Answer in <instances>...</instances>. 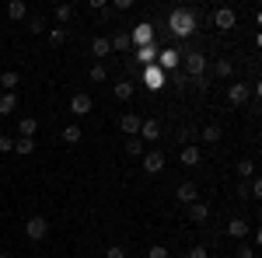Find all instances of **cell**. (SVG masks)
I'll list each match as a JSON object with an SVG mask.
<instances>
[{
	"mask_svg": "<svg viewBox=\"0 0 262 258\" xmlns=\"http://www.w3.org/2000/svg\"><path fill=\"white\" fill-rule=\"evenodd\" d=\"M168 28H171L179 39H189V35L196 32V14L185 11V7H175V11L168 14Z\"/></svg>",
	"mask_w": 262,
	"mask_h": 258,
	"instance_id": "6da1fadb",
	"label": "cell"
},
{
	"mask_svg": "<svg viewBox=\"0 0 262 258\" xmlns=\"http://www.w3.org/2000/svg\"><path fill=\"white\" fill-rule=\"evenodd\" d=\"M129 42L140 49V45H154V25L150 21H140L133 32H129Z\"/></svg>",
	"mask_w": 262,
	"mask_h": 258,
	"instance_id": "7a4b0ae2",
	"label": "cell"
},
{
	"mask_svg": "<svg viewBox=\"0 0 262 258\" xmlns=\"http://www.w3.org/2000/svg\"><path fill=\"white\" fill-rule=\"evenodd\" d=\"M91 108H95V98L91 95H84V91H77L74 98H70V112L81 119V115H91Z\"/></svg>",
	"mask_w": 262,
	"mask_h": 258,
	"instance_id": "3957f363",
	"label": "cell"
},
{
	"mask_svg": "<svg viewBox=\"0 0 262 258\" xmlns=\"http://www.w3.org/2000/svg\"><path fill=\"white\" fill-rule=\"evenodd\" d=\"M25 234L32 241H42L46 234H49V223H46V217H32L28 223H25Z\"/></svg>",
	"mask_w": 262,
	"mask_h": 258,
	"instance_id": "277c9868",
	"label": "cell"
},
{
	"mask_svg": "<svg viewBox=\"0 0 262 258\" xmlns=\"http://www.w3.org/2000/svg\"><path fill=\"white\" fill-rule=\"evenodd\" d=\"M179 63H182L179 49H161V53H158V70H164V74H168V70H175Z\"/></svg>",
	"mask_w": 262,
	"mask_h": 258,
	"instance_id": "5b68a950",
	"label": "cell"
},
{
	"mask_svg": "<svg viewBox=\"0 0 262 258\" xmlns=\"http://www.w3.org/2000/svg\"><path fill=\"white\" fill-rule=\"evenodd\" d=\"M143 84H147L150 91H161L164 87V70H158V63H154V66H143Z\"/></svg>",
	"mask_w": 262,
	"mask_h": 258,
	"instance_id": "8992f818",
	"label": "cell"
},
{
	"mask_svg": "<svg viewBox=\"0 0 262 258\" xmlns=\"http://www.w3.org/2000/svg\"><path fill=\"white\" fill-rule=\"evenodd\" d=\"M143 171H150V175H161V171H164V154H158V150L143 154Z\"/></svg>",
	"mask_w": 262,
	"mask_h": 258,
	"instance_id": "52a82bcc",
	"label": "cell"
},
{
	"mask_svg": "<svg viewBox=\"0 0 262 258\" xmlns=\"http://www.w3.org/2000/svg\"><path fill=\"white\" fill-rule=\"evenodd\" d=\"M234 21H238V14H234L231 7H221V11L213 14V25H217L221 32H227V28H234Z\"/></svg>",
	"mask_w": 262,
	"mask_h": 258,
	"instance_id": "ba28073f",
	"label": "cell"
},
{
	"mask_svg": "<svg viewBox=\"0 0 262 258\" xmlns=\"http://www.w3.org/2000/svg\"><path fill=\"white\" fill-rule=\"evenodd\" d=\"M185 70H189L192 77H200L203 70H206V56H203V53H189V56H185Z\"/></svg>",
	"mask_w": 262,
	"mask_h": 258,
	"instance_id": "9c48e42d",
	"label": "cell"
},
{
	"mask_svg": "<svg viewBox=\"0 0 262 258\" xmlns=\"http://www.w3.org/2000/svg\"><path fill=\"white\" fill-rule=\"evenodd\" d=\"M248 95H252L248 84H231V87H227V101H231V105H245Z\"/></svg>",
	"mask_w": 262,
	"mask_h": 258,
	"instance_id": "30bf717a",
	"label": "cell"
},
{
	"mask_svg": "<svg viewBox=\"0 0 262 258\" xmlns=\"http://www.w3.org/2000/svg\"><path fill=\"white\" fill-rule=\"evenodd\" d=\"M140 115H133V112H126V115H122L119 119V126H122V133H126V136H137V133H140Z\"/></svg>",
	"mask_w": 262,
	"mask_h": 258,
	"instance_id": "8fae6325",
	"label": "cell"
},
{
	"mask_svg": "<svg viewBox=\"0 0 262 258\" xmlns=\"http://www.w3.org/2000/svg\"><path fill=\"white\" fill-rule=\"evenodd\" d=\"M175 196H179V202H182V206H189V202H196V196H200V189H196L192 181H182Z\"/></svg>",
	"mask_w": 262,
	"mask_h": 258,
	"instance_id": "7c38bea8",
	"label": "cell"
},
{
	"mask_svg": "<svg viewBox=\"0 0 262 258\" xmlns=\"http://www.w3.org/2000/svg\"><path fill=\"white\" fill-rule=\"evenodd\" d=\"M137 136H140V139H158V136H161V126H158V119H143Z\"/></svg>",
	"mask_w": 262,
	"mask_h": 258,
	"instance_id": "4fadbf2b",
	"label": "cell"
},
{
	"mask_svg": "<svg viewBox=\"0 0 262 258\" xmlns=\"http://www.w3.org/2000/svg\"><path fill=\"white\" fill-rule=\"evenodd\" d=\"M206 217H210V206L206 202H189V220L192 223H203Z\"/></svg>",
	"mask_w": 262,
	"mask_h": 258,
	"instance_id": "5bb4252c",
	"label": "cell"
},
{
	"mask_svg": "<svg viewBox=\"0 0 262 258\" xmlns=\"http://www.w3.org/2000/svg\"><path fill=\"white\" fill-rule=\"evenodd\" d=\"M35 129H39V122L32 119V115L18 119V133H21V139H32V136H35Z\"/></svg>",
	"mask_w": 262,
	"mask_h": 258,
	"instance_id": "9a60e30c",
	"label": "cell"
},
{
	"mask_svg": "<svg viewBox=\"0 0 262 258\" xmlns=\"http://www.w3.org/2000/svg\"><path fill=\"white\" fill-rule=\"evenodd\" d=\"M21 80H18V74L14 70H4L0 74V87H4V95H14V87H18Z\"/></svg>",
	"mask_w": 262,
	"mask_h": 258,
	"instance_id": "2e32d148",
	"label": "cell"
},
{
	"mask_svg": "<svg viewBox=\"0 0 262 258\" xmlns=\"http://www.w3.org/2000/svg\"><path fill=\"white\" fill-rule=\"evenodd\" d=\"M179 160L185 164V168H192V164H200V147H182V154H179Z\"/></svg>",
	"mask_w": 262,
	"mask_h": 258,
	"instance_id": "e0dca14e",
	"label": "cell"
},
{
	"mask_svg": "<svg viewBox=\"0 0 262 258\" xmlns=\"http://www.w3.org/2000/svg\"><path fill=\"white\" fill-rule=\"evenodd\" d=\"M7 18H11V21L28 18V7H25V0H11V4H7Z\"/></svg>",
	"mask_w": 262,
	"mask_h": 258,
	"instance_id": "ac0fdd59",
	"label": "cell"
},
{
	"mask_svg": "<svg viewBox=\"0 0 262 258\" xmlns=\"http://www.w3.org/2000/svg\"><path fill=\"white\" fill-rule=\"evenodd\" d=\"M137 60H140L143 66H154V63H158V49H154V45H140V49H137Z\"/></svg>",
	"mask_w": 262,
	"mask_h": 258,
	"instance_id": "d6986e66",
	"label": "cell"
},
{
	"mask_svg": "<svg viewBox=\"0 0 262 258\" xmlns=\"http://www.w3.org/2000/svg\"><path fill=\"white\" fill-rule=\"evenodd\" d=\"M108 45H112V49H116V53H126V49H129V45H133V42H129V32H116V35H112V39H108Z\"/></svg>",
	"mask_w": 262,
	"mask_h": 258,
	"instance_id": "ffe728a7",
	"label": "cell"
},
{
	"mask_svg": "<svg viewBox=\"0 0 262 258\" xmlns=\"http://www.w3.org/2000/svg\"><path fill=\"white\" fill-rule=\"evenodd\" d=\"M231 74H234V66H231V60H217V63H213V77L227 80Z\"/></svg>",
	"mask_w": 262,
	"mask_h": 258,
	"instance_id": "44dd1931",
	"label": "cell"
},
{
	"mask_svg": "<svg viewBox=\"0 0 262 258\" xmlns=\"http://www.w3.org/2000/svg\"><path fill=\"white\" fill-rule=\"evenodd\" d=\"M18 108V95H0V115H11Z\"/></svg>",
	"mask_w": 262,
	"mask_h": 258,
	"instance_id": "7402d4cb",
	"label": "cell"
},
{
	"mask_svg": "<svg viewBox=\"0 0 262 258\" xmlns=\"http://www.w3.org/2000/svg\"><path fill=\"white\" fill-rule=\"evenodd\" d=\"M227 234H231V238H245V234H248V223H245L242 217L231 220V223H227Z\"/></svg>",
	"mask_w": 262,
	"mask_h": 258,
	"instance_id": "603a6c76",
	"label": "cell"
},
{
	"mask_svg": "<svg viewBox=\"0 0 262 258\" xmlns=\"http://www.w3.org/2000/svg\"><path fill=\"white\" fill-rule=\"evenodd\" d=\"M112 95H116L119 101H129V98H133V84H129V80H122V84L112 87Z\"/></svg>",
	"mask_w": 262,
	"mask_h": 258,
	"instance_id": "cb8c5ba5",
	"label": "cell"
},
{
	"mask_svg": "<svg viewBox=\"0 0 262 258\" xmlns=\"http://www.w3.org/2000/svg\"><path fill=\"white\" fill-rule=\"evenodd\" d=\"M126 154H129V157H143V139L140 136H129V139H126Z\"/></svg>",
	"mask_w": 262,
	"mask_h": 258,
	"instance_id": "d4e9b609",
	"label": "cell"
},
{
	"mask_svg": "<svg viewBox=\"0 0 262 258\" xmlns=\"http://www.w3.org/2000/svg\"><path fill=\"white\" fill-rule=\"evenodd\" d=\"M200 139L203 143H217V139H221V126H206V129H200Z\"/></svg>",
	"mask_w": 262,
	"mask_h": 258,
	"instance_id": "484cf974",
	"label": "cell"
},
{
	"mask_svg": "<svg viewBox=\"0 0 262 258\" xmlns=\"http://www.w3.org/2000/svg\"><path fill=\"white\" fill-rule=\"evenodd\" d=\"M91 53H95V56H108V53H112V45H108V39H101V35H98V39L91 42Z\"/></svg>",
	"mask_w": 262,
	"mask_h": 258,
	"instance_id": "4316f807",
	"label": "cell"
},
{
	"mask_svg": "<svg viewBox=\"0 0 262 258\" xmlns=\"http://www.w3.org/2000/svg\"><path fill=\"white\" fill-rule=\"evenodd\" d=\"M28 32H32V35H42V32H46V18H42V14H32V18H28Z\"/></svg>",
	"mask_w": 262,
	"mask_h": 258,
	"instance_id": "83f0119b",
	"label": "cell"
},
{
	"mask_svg": "<svg viewBox=\"0 0 262 258\" xmlns=\"http://www.w3.org/2000/svg\"><path fill=\"white\" fill-rule=\"evenodd\" d=\"M14 150H18V157H28L35 150V139H14Z\"/></svg>",
	"mask_w": 262,
	"mask_h": 258,
	"instance_id": "f1b7e54d",
	"label": "cell"
},
{
	"mask_svg": "<svg viewBox=\"0 0 262 258\" xmlns=\"http://www.w3.org/2000/svg\"><path fill=\"white\" fill-rule=\"evenodd\" d=\"M238 178H255V160H238Z\"/></svg>",
	"mask_w": 262,
	"mask_h": 258,
	"instance_id": "f546056e",
	"label": "cell"
},
{
	"mask_svg": "<svg viewBox=\"0 0 262 258\" xmlns=\"http://www.w3.org/2000/svg\"><path fill=\"white\" fill-rule=\"evenodd\" d=\"M179 136H182V147H189L192 139L200 136V129H196V126H182V133H179Z\"/></svg>",
	"mask_w": 262,
	"mask_h": 258,
	"instance_id": "4dcf8cb0",
	"label": "cell"
},
{
	"mask_svg": "<svg viewBox=\"0 0 262 258\" xmlns=\"http://www.w3.org/2000/svg\"><path fill=\"white\" fill-rule=\"evenodd\" d=\"M81 126H67V129H63V139H67V143H81Z\"/></svg>",
	"mask_w": 262,
	"mask_h": 258,
	"instance_id": "1f68e13d",
	"label": "cell"
},
{
	"mask_svg": "<svg viewBox=\"0 0 262 258\" xmlns=\"http://www.w3.org/2000/svg\"><path fill=\"white\" fill-rule=\"evenodd\" d=\"M74 18V4H60L56 7V21H70Z\"/></svg>",
	"mask_w": 262,
	"mask_h": 258,
	"instance_id": "d6a6232c",
	"label": "cell"
},
{
	"mask_svg": "<svg viewBox=\"0 0 262 258\" xmlns=\"http://www.w3.org/2000/svg\"><path fill=\"white\" fill-rule=\"evenodd\" d=\"M63 42H67V32L63 28H53L49 32V45H63Z\"/></svg>",
	"mask_w": 262,
	"mask_h": 258,
	"instance_id": "836d02e7",
	"label": "cell"
},
{
	"mask_svg": "<svg viewBox=\"0 0 262 258\" xmlns=\"http://www.w3.org/2000/svg\"><path fill=\"white\" fill-rule=\"evenodd\" d=\"M105 77H108V70H105V66H91V80H95V84H105Z\"/></svg>",
	"mask_w": 262,
	"mask_h": 258,
	"instance_id": "e575fe53",
	"label": "cell"
},
{
	"mask_svg": "<svg viewBox=\"0 0 262 258\" xmlns=\"http://www.w3.org/2000/svg\"><path fill=\"white\" fill-rule=\"evenodd\" d=\"M147 258H171V251H168L164 244H154V248L147 251Z\"/></svg>",
	"mask_w": 262,
	"mask_h": 258,
	"instance_id": "d590c367",
	"label": "cell"
},
{
	"mask_svg": "<svg viewBox=\"0 0 262 258\" xmlns=\"http://www.w3.org/2000/svg\"><path fill=\"white\" fill-rule=\"evenodd\" d=\"M185 258H210V251H206L203 244H196V248H189V251H185Z\"/></svg>",
	"mask_w": 262,
	"mask_h": 258,
	"instance_id": "8d00e7d4",
	"label": "cell"
},
{
	"mask_svg": "<svg viewBox=\"0 0 262 258\" xmlns=\"http://www.w3.org/2000/svg\"><path fill=\"white\" fill-rule=\"evenodd\" d=\"M248 192H252V199H259V196H262V181H259V178H252V185H248Z\"/></svg>",
	"mask_w": 262,
	"mask_h": 258,
	"instance_id": "74e56055",
	"label": "cell"
},
{
	"mask_svg": "<svg viewBox=\"0 0 262 258\" xmlns=\"http://www.w3.org/2000/svg\"><path fill=\"white\" fill-rule=\"evenodd\" d=\"M105 258H126V251H122L119 244H112V248H108V251H105Z\"/></svg>",
	"mask_w": 262,
	"mask_h": 258,
	"instance_id": "f35d334b",
	"label": "cell"
},
{
	"mask_svg": "<svg viewBox=\"0 0 262 258\" xmlns=\"http://www.w3.org/2000/svg\"><path fill=\"white\" fill-rule=\"evenodd\" d=\"M0 150H4V154H7V150H14V139H11V136H0Z\"/></svg>",
	"mask_w": 262,
	"mask_h": 258,
	"instance_id": "ab89813d",
	"label": "cell"
},
{
	"mask_svg": "<svg viewBox=\"0 0 262 258\" xmlns=\"http://www.w3.org/2000/svg\"><path fill=\"white\" fill-rule=\"evenodd\" d=\"M129 7H133V0H116V7H112V11H129Z\"/></svg>",
	"mask_w": 262,
	"mask_h": 258,
	"instance_id": "60d3db41",
	"label": "cell"
},
{
	"mask_svg": "<svg viewBox=\"0 0 262 258\" xmlns=\"http://www.w3.org/2000/svg\"><path fill=\"white\" fill-rule=\"evenodd\" d=\"M234 258H255V248H242V251H238Z\"/></svg>",
	"mask_w": 262,
	"mask_h": 258,
	"instance_id": "b9f144b4",
	"label": "cell"
},
{
	"mask_svg": "<svg viewBox=\"0 0 262 258\" xmlns=\"http://www.w3.org/2000/svg\"><path fill=\"white\" fill-rule=\"evenodd\" d=\"M0 258H11V255H7V251H4V255H0Z\"/></svg>",
	"mask_w": 262,
	"mask_h": 258,
	"instance_id": "7bdbcfd3",
	"label": "cell"
}]
</instances>
